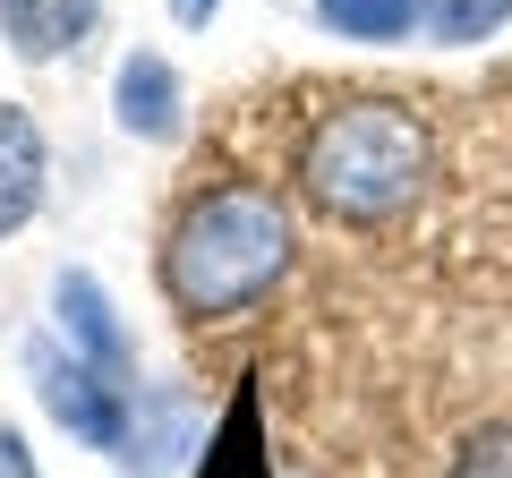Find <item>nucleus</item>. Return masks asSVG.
Segmentation results:
<instances>
[{"label": "nucleus", "mask_w": 512, "mask_h": 478, "mask_svg": "<svg viewBox=\"0 0 512 478\" xmlns=\"http://www.w3.org/2000/svg\"><path fill=\"white\" fill-rule=\"evenodd\" d=\"M291 180L342 231H393L436 180V129L410 94H325L291 146Z\"/></svg>", "instance_id": "nucleus-1"}, {"label": "nucleus", "mask_w": 512, "mask_h": 478, "mask_svg": "<svg viewBox=\"0 0 512 478\" xmlns=\"http://www.w3.org/2000/svg\"><path fill=\"white\" fill-rule=\"evenodd\" d=\"M299 257L291 205L274 197L265 180H205L188 188V205L171 214L163 231V291L188 325H231V316L265 308L282 291Z\"/></svg>", "instance_id": "nucleus-2"}, {"label": "nucleus", "mask_w": 512, "mask_h": 478, "mask_svg": "<svg viewBox=\"0 0 512 478\" xmlns=\"http://www.w3.org/2000/svg\"><path fill=\"white\" fill-rule=\"evenodd\" d=\"M35 393H43V410H52L77 444H94V453L128 444V385H120V376H103L94 359L43 342L35 350Z\"/></svg>", "instance_id": "nucleus-3"}, {"label": "nucleus", "mask_w": 512, "mask_h": 478, "mask_svg": "<svg viewBox=\"0 0 512 478\" xmlns=\"http://www.w3.org/2000/svg\"><path fill=\"white\" fill-rule=\"evenodd\" d=\"M111 120H120L137 146H180L188 137V86L163 52H128L111 69Z\"/></svg>", "instance_id": "nucleus-4"}, {"label": "nucleus", "mask_w": 512, "mask_h": 478, "mask_svg": "<svg viewBox=\"0 0 512 478\" xmlns=\"http://www.w3.org/2000/svg\"><path fill=\"white\" fill-rule=\"evenodd\" d=\"M103 26V0H0V35L18 60H69Z\"/></svg>", "instance_id": "nucleus-5"}, {"label": "nucleus", "mask_w": 512, "mask_h": 478, "mask_svg": "<svg viewBox=\"0 0 512 478\" xmlns=\"http://www.w3.org/2000/svg\"><path fill=\"white\" fill-rule=\"evenodd\" d=\"M43 129H35V111L26 103H0V239L26 231L43 205Z\"/></svg>", "instance_id": "nucleus-6"}, {"label": "nucleus", "mask_w": 512, "mask_h": 478, "mask_svg": "<svg viewBox=\"0 0 512 478\" xmlns=\"http://www.w3.org/2000/svg\"><path fill=\"white\" fill-rule=\"evenodd\" d=\"M60 325H69L77 359H94L103 376H120V385H128L137 350H128V333H120V316H111V299H103V282H94V274H60Z\"/></svg>", "instance_id": "nucleus-7"}, {"label": "nucleus", "mask_w": 512, "mask_h": 478, "mask_svg": "<svg viewBox=\"0 0 512 478\" xmlns=\"http://www.w3.org/2000/svg\"><path fill=\"white\" fill-rule=\"evenodd\" d=\"M316 26L342 43H410L419 35V0H316Z\"/></svg>", "instance_id": "nucleus-8"}, {"label": "nucleus", "mask_w": 512, "mask_h": 478, "mask_svg": "<svg viewBox=\"0 0 512 478\" xmlns=\"http://www.w3.org/2000/svg\"><path fill=\"white\" fill-rule=\"evenodd\" d=\"M504 26H512V0H419V35L427 43H453V52L495 43Z\"/></svg>", "instance_id": "nucleus-9"}, {"label": "nucleus", "mask_w": 512, "mask_h": 478, "mask_svg": "<svg viewBox=\"0 0 512 478\" xmlns=\"http://www.w3.org/2000/svg\"><path fill=\"white\" fill-rule=\"evenodd\" d=\"M453 478H512V427H487L453 453Z\"/></svg>", "instance_id": "nucleus-10"}, {"label": "nucleus", "mask_w": 512, "mask_h": 478, "mask_svg": "<svg viewBox=\"0 0 512 478\" xmlns=\"http://www.w3.org/2000/svg\"><path fill=\"white\" fill-rule=\"evenodd\" d=\"M0 478H43V470H35V453H26V436H18V427H0Z\"/></svg>", "instance_id": "nucleus-11"}, {"label": "nucleus", "mask_w": 512, "mask_h": 478, "mask_svg": "<svg viewBox=\"0 0 512 478\" xmlns=\"http://www.w3.org/2000/svg\"><path fill=\"white\" fill-rule=\"evenodd\" d=\"M171 18H180V26H214L222 0H171Z\"/></svg>", "instance_id": "nucleus-12"}]
</instances>
